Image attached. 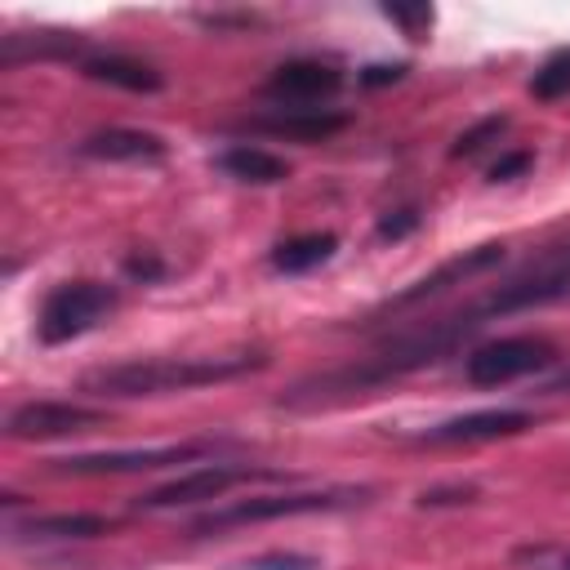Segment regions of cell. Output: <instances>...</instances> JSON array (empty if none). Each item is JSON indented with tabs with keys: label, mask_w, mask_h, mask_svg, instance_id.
Instances as JSON below:
<instances>
[{
	"label": "cell",
	"mask_w": 570,
	"mask_h": 570,
	"mask_svg": "<svg viewBox=\"0 0 570 570\" xmlns=\"http://www.w3.org/2000/svg\"><path fill=\"white\" fill-rule=\"evenodd\" d=\"M570 298V245H557V249H543L539 258H530L521 272H512L508 281H499L485 298L450 312L445 321L419 330V334H405L396 343H387L379 356L361 361V365H343V370H325L316 379H303L285 392V405H321V401H334V396H352V392H370V387H383L392 379H405L432 361H441L445 352H454L468 334L485 330L490 321L499 316H512V312H534V307H548V303H561Z\"/></svg>",
	"instance_id": "cell-1"
},
{
	"label": "cell",
	"mask_w": 570,
	"mask_h": 570,
	"mask_svg": "<svg viewBox=\"0 0 570 570\" xmlns=\"http://www.w3.org/2000/svg\"><path fill=\"white\" fill-rule=\"evenodd\" d=\"M263 352H232V356H142V361H120L102 365L80 379V392L89 396H160V392H191L205 383H227L240 374L263 370Z\"/></svg>",
	"instance_id": "cell-2"
},
{
	"label": "cell",
	"mask_w": 570,
	"mask_h": 570,
	"mask_svg": "<svg viewBox=\"0 0 570 570\" xmlns=\"http://www.w3.org/2000/svg\"><path fill=\"white\" fill-rule=\"evenodd\" d=\"M370 490H352V485H338V490H281V494H249V499H236V503H223L205 517L191 521V534H223V530H236V525H258V521H281V517H307V512H343L352 503H365Z\"/></svg>",
	"instance_id": "cell-3"
},
{
	"label": "cell",
	"mask_w": 570,
	"mask_h": 570,
	"mask_svg": "<svg viewBox=\"0 0 570 570\" xmlns=\"http://www.w3.org/2000/svg\"><path fill=\"white\" fill-rule=\"evenodd\" d=\"M249 481H289L285 472L276 468H249V463H191L183 476L147 490L134 499L138 512H165V508H187V503H214V499H227L236 485H249Z\"/></svg>",
	"instance_id": "cell-4"
},
{
	"label": "cell",
	"mask_w": 570,
	"mask_h": 570,
	"mask_svg": "<svg viewBox=\"0 0 570 570\" xmlns=\"http://www.w3.org/2000/svg\"><path fill=\"white\" fill-rule=\"evenodd\" d=\"M116 303H120V294L107 281H62L45 294L36 334H40V343H71V338L89 334L98 321H107L116 312Z\"/></svg>",
	"instance_id": "cell-5"
},
{
	"label": "cell",
	"mask_w": 570,
	"mask_h": 570,
	"mask_svg": "<svg viewBox=\"0 0 570 570\" xmlns=\"http://www.w3.org/2000/svg\"><path fill=\"white\" fill-rule=\"evenodd\" d=\"M557 365V347L539 334H512V338H494V343H481L468 352L463 361V374L472 387H499V383H512V379H525V374H539Z\"/></svg>",
	"instance_id": "cell-6"
},
{
	"label": "cell",
	"mask_w": 570,
	"mask_h": 570,
	"mask_svg": "<svg viewBox=\"0 0 570 570\" xmlns=\"http://www.w3.org/2000/svg\"><path fill=\"white\" fill-rule=\"evenodd\" d=\"M214 459V441H183V445H156V450H102V454H67L53 459V472L62 476H129V472H160L178 463Z\"/></svg>",
	"instance_id": "cell-7"
},
{
	"label": "cell",
	"mask_w": 570,
	"mask_h": 570,
	"mask_svg": "<svg viewBox=\"0 0 570 570\" xmlns=\"http://www.w3.org/2000/svg\"><path fill=\"white\" fill-rule=\"evenodd\" d=\"M338 89H343V71L338 67L316 62V58H294V62L272 71V80L263 85V98L272 107H285V111H316Z\"/></svg>",
	"instance_id": "cell-8"
},
{
	"label": "cell",
	"mask_w": 570,
	"mask_h": 570,
	"mask_svg": "<svg viewBox=\"0 0 570 570\" xmlns=\"http://www.w3.org/2000/svg\"><path fill=\"white\" fill-rule=\"evenodd\" d=\"M107 414L94 405H76V401H27L18 410H9L4 432L13 441H58V436H76L98 428Z\"/></svg>",
	"instance_id": "cell-9"
},
{
	"label": "cell",
	"mask_w": 570,
	"mask_h": 570,
	"mask_svg": "<svg viewBox=\"0 0 570 570\" xmlns=\"http://www.w3.org/2000/svg\"><path fill=\"white\" fill-rule=\"evenodd\" d=\"M534 428L530 410H476V414H459L445 423H432L419 432L423 445H472V441H499V436H517Z\"/></svg>",
	"instance_id": "cell-10"
},
{
	"label": "cell",
	"mask_w": 570,
	"mask_h": 570,
	"mask_svg": "<svg viewBox=\"0 0 570 570\" xmlns=\"http://www.w3.org/2000/svg\"><path fill=\"white\" fill-rule=\"evenodd\" d=\"M499 263H503V245H476V249H463L459 258L441 263L436 272H428V276L414 281L410 289L392 294L383 312H401V307H414V303H423V298H436V294H445L450 285H463L468 276H481V272H490V267H499Z\"/></svg>",
	"instance_id": "cell-11"
},
{
	"label": "cell",
	"mask_w": 570,
	"mask_h": 570,
	"mask_svg": "<svg viewBox=\"0 0 570 570\" xmlns=\"http://www.w3.org/2000/svg\"><path fill=\"white\" fill-rule=\"evenodd\" d=\"M76 151L89 156V160H125V165H160L169 156V147H165L160 134H151V129H125V125L94 129L89 138H80Z\"/></svg>",
	"instance_id": "cell-12"
},
{
	"label": "cell",
	"mask_w": 570,
	"mask_h": 570,
	"mask_svg": "<svg viewBox=\"0 0 570 570\" xmlns=\"http://www.w3.org/2000/svg\"><path fill=\"white\" fill-rule=\"evenodd\" d=\"M107 530H111V521L98 512H36V517L9 525V534L18 543H80V539H98Z\"/></svg>",
	"instance_id": "cell-13"
},
{
	"label": "cell",
	"mask_w": 570,
	"mask_h": 570,
	"mask_svg": "<svg viewBox=\"0 0 570 570\" xmlns=\"http://www.w3.org/2000/svg\"><path fill=\"white\" fill-rule=\"evenodd\" d=\"M249 125L263 129V134H272V138L321 142V138L338 134V129L347 125V116H343V111H325V107H316V111H285V107H276V111H267V116H254Z\"/></svg>",
	"instance_id": "cell-14"
},
{
	"label": "cell",
	"mask_w": 570,
	"mask_h": 570,
	"mask_svg": "<svg viewBox=\"0 0 570 570\" xmlns=\"http://www.w3.org/2000/svg\"><path fill=\"white\" fill-rule=\"evenodd\" d=\"M80 71L89 80H102V85H116V89H129V94H156L165 85V76L151 62H138L129 53H85Z\"/></svg>",
	"instance_id": "cell-15"
},
{
	"label": "cell",
	"mask_w": 570,
	"mask_h": 570,
	"mask_svg": "<svg viewBox=\"0 0 570 570\" xmlns=\"http://www.w3.org/2000/svg\"><path fill=\"white\" fill-rule=\"evenodd\" d=\"M218 169L236 183H254V187H272V183H285L289 178V165L285 156L267 151V147H254V142H236L227 151H218Z\"/></svg>",
	"instance_id": "cell-16"
},
{
	"label": "cell",
	"mask_w": 570,
	"mask_h": 570,
	"mask_svg": "<svg viewBox=\"0 0 570 570\" xmlns=\"http://www.w3.org/2000/svg\"><path fill=\"white\" fill-rule=\"evenodd\" d=\"M334 249H338L334 232H303V236H289L272 249V267L285 272V276H298V272H312V267L330 263Z\"/></svg>",
	"instance_id": "cell-17"
},
{
	"label": "cell",
	"mask_w": 570,
	"mask_h": 570,
	"mask_svg": "<svg viewBox=\"0 0 570 570\" xmlns=\"http://www.w3.org/2000/svg\"><path fill=\"white\" fill-rule=\"evenodd\" d=\"M530 94L552 102V98H566L570 94V49H557L539 62V71L530 76Z\"/></svg>",
	"instance_id": "cell-18"
},
{
	"label": "cell",
	"mask_w": 570,
	"mask_h": 570,
	"mask_svg": "<svg viewBox=\"0 0 570 570\" xmlns=\"http://www.w3.org/2000/svg\"><path fill=\"white\" fill-rule=\"evenodd\" d=\"M503 129H508V116H481L472 129H463L459 138H454V147H450V156H476L481 147H490V142H499L503 138Z\"/></svg>",
	"instance_id": "cell-19"
},
{
	"label": "cell",
	"mask_w": 570,
	"mask_h": 570,
	"mask_svg": "<svg viewBox=\"0 0 570 570\" xmlns=\"http://www.w3.org/2000/svg\"><path fill=\"white\" fill-rule=\"evenodd\" d=\"M245 570H321V561L316 557H298V552H267V557L245 561Z\"/></svg>",
	"instance_id": "cell-20"
},
{
	"label": "cell",
	"mask_w": 570,
	"mask_h": 570,
	"mask_svg": "<svg viewBox=\"0 0 570 570\" xmlns=\"http://www.w3.org/2000/svg\"><path fill=\"white\" fill-rule=\"evenodd\" d=\"M383 13H387L392 22H401V27H405V36H414V40H419V36L432 27V9H428V4H419V9H401V4H387Z\"/></svg>",
	"instance_id": "cell-21"
},
{
	"label": "cell",
	"mask_w": 570,
	"mask_h": 570,
	"mask_svg": "<svg viewBox=\"0 0 570 570\" xmlns=\"http://www.w3.org/2000/svg\"><path fill=\"white\" fill-rule=\"evenodd\" d=\"M530 165H534L530 151H512V156H499V160L490 165V178H494V183H508V178H521Z\"/></svg>",
	"instance_id": "cell-22"
},
{
	"label": "cell",
	"mask_w": 570,
	"mask_h": 570,
	"mask_svg": "<svg viewBox=\"0 0 570 570\" xmlns=\"http://www.w3.org/2000/svg\"><path fill=\"white\" fill-rule=\"evenodd\" d=\"M419 227V214L414 209H396V214H387L383 223H379V236L383 240H401L405 232H414Z\"/></svg>",
	"instance_id": "cell-23"
},
{
	"label": "cell",
	"mask_w": 570,
	"mask_h": 570,
	"mask_svg": "<svg viewBox=\"0 0 570 570\" xmlns=\"http://www.w3.org/2000/svg\"><path fill=\"white\" fill-rule=\"evenodd\" d=\"M125 272L138 276V281H156V276H160V263H156V258H129Z\"/></svg>",
	"instance_id": "cell-24"
},
{
	"label": "cell",
	"mask_w": 570,
	"mask_h": 570,
	"mask_svg": "<svg viewBox=\"0 0 570 570\" xmlns=\"http://www.w3.org/2000/svg\"><path fill=\"white\" fill-rule=\"evenodd\" d=\"M401 76H405V67L396 62V67H365L361 80H365V85H383V80H401Z\"/></svg>",
	"instance_id": "cell-25"
},
{
	"label": "cell",
	"mask_w": 570,
	"mask_h": 570,
	"mask_svg": "<svg viewBox=\"0 0 570 570\" xmlns=\"http://www.w3.org/2000/svg\"><path fill=\"white\" fill-rule=\"evenodd\" d=\"M548 392H570V370H566V374H557V379L548 383Z\"/></svg>",
	"instance_id": "cell-26"
},
{
	"label": "cell",
	"mask_w": 570,
	"mask_h": 570,
	"mask_svg": "<svg viewBox=\"0 0 570 570\" xmlns=\"http://www.w3.org/2000/svg\"><path fill=\"white\" fill-rule=\"evenodd\" d=\"M561 570H570V557H566V566H561Z\"/></svg>",
	"instance_id": "cell-27"
}]
</instances>
